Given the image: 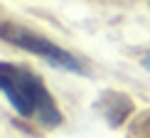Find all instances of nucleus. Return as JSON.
Returning <instances> with one entry per match:
<instances>
[{
  "mask_svg": "<svg viewBox=\"0 0 150 138\" xmlns=\"http://www.w3.org/2000/svg\"><path fill=\"white\" fill-rule=\"evenodd\" d=\"M145 67L150 69V54H148V57H145Z\"/></svg>",
  "mask_w": 150,
  "mask_h": 138,
  "instance_id": "7ed1b4c3",
  "label": "nucleus"
},
{
  "mask_svg": "<svg viewBox=\"0 0 150 138\" xmlns=\"http://www.w3.org/2000/svg\"><path fill=\"white\" fill-rule=\"evenodd\" d=\"M0 91L8 96V101L20 116H37L40 123L49 128L62 123V114L54 99L49 96L45 81L30 69L0 62Z\"/></svg>",
  "mask_w": 150,
  "mask_h": 138,
  "instance_id": "f257e3e1",
  "label": "nucleus"
},
{
  "mask_svg": "<svg viewBox=\"0 0 150 138\" xmlns=\"http://www.w3.org/2000/svg\"><path fill=\"white\" fill-rule=\"evenodd\" d=\"M0 37H3L5 42H10V45L15 47H22L27 49V52L37 54V57L47 59L52 67H59V69H69V72H79L81 64L76 57H71L67 49L57 47L54 42L45 40V37L30 32V30L25 27H17V25H0Z\"/></svg>",
  "mask_w": 150,
  "mask_h": 138,
  "instance_id": "f03ea898",
  "label": "nucleus"
}]
</instances>
